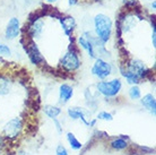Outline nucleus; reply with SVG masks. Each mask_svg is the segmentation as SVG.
<instances>
[{"mask_svg":"<svg viewBox=\"0 0 156 155\" xmlns=\"http://www.w3.org/2000/svg\"><path fill=\"white\" fill-rule=\"evenodd\" d=\"M113 24L109 16L104 14H98L94 18V34L104 44L108 43L112 35Z\"/></svg>","mask_w":156,"mask_h":155,"instance_id":"obj_1","label":"nucleus"},{"mask_svg":"<svg viewBox=\"0 0 156 155\" xmlns=\"http://www.w3.org/2000/svg\"><path fill=\"white\" fill-rule=\"evenodd\" d=\"M20 43L23 44V48L25 52L27 53V57L30 59V61L35 65V66H43L45 65V60H44V57H43L42 52L40 51L37 44L35 43L34 40H31L26 38V36H23V39L20 40Z\"/></svg>","mask_w":156,"mask_h":155,"instance_id":"obj_2","label":"nucleus"},{"mask_svg":"<svg viewBox=\"0 0 156 155\" xmlns=\"http://www.w3.org/2000/svg\"><path fill=\"white\" fill-rule=\"evenodd\" d=\"M80 59H79V50L68 49L66 53L60 59V67L63 73H74L77 71L80 67Z\"/></svg>","mask_w":156,"mask_h":155,"instance_id":"obj_3","label":"nucleus"},{"mask_svg":"<svg viewBox=\"0 0 156 155\" xmlns=\"http://www.w3.org/2000/svg\"><path fill=\"white\" fill-rule=\"evenodd\" d=\"M122 88V81L120 78H114L111 81H102L96 84V89L104 97H115Z\"/></svg>","mask_w":156,"mask_h":155,"instance_id":"obj_4","label":"nucleus"},{"mask_svg":"<svg viewBox=\"0 0 156 155\" xmlns=\"http://www.w3.org/2000/svg\"><path fill=\"white\" fill-rule=\"evenodd\" d=\"M120 66L125 67L126 69L129 70L130 73L135 74L136 76L140 78V81L147 79V78L152 75V70L147 68V66L144 62L137 59H130V60H126L123 63H121Z\"/></svg>","mask_w":156,"mask_h":155,"instance_id":"obj_5","label":"nucleus"},{"mask_svg":"<svg viewBox=\"0 0 156 155\" xmlns=\"http://www.w3.org/2000/svg\"><path fill=\"white\" fill-rule=\"evenodd\" d=\"M112 71H113L112 65L109 61L104 60L103 58L95 59V62H94L92 69H90L92 75L98 78V79H101V81H104L105 78L109 77L110 75L112 74Z\"/></svg>","mask_w":156,"mask_h":155,"instance_id":"obj_6","label":"nucleus"},{"mask_svg":"<svg viewBox=\"0 0 156 155\" xmlns=\"http://www.w3.org/2000/svg\"><path fill=\"white\" fill-rule=\"evenodd\" d=\"M23 130V120L20 118H12L4 127V136L8 139H16Z\"/></svg>","mask_w":156,"mask_h":155,"instance_id":"obj_7","label":"nucleus"},{"mask_svg":"<svg viewBox=\"0 0 156 155\" xmlns=\"http://www.w3.org/2000/svg\"><path fill=\"white\" fill-rule=\"evenodd\" d=\"M20 33V23L17 17H12L5 30V36L7 40L16 39Z\"/></svg>","mask_w":156,"mask_h":155,"instance_id":"obj_8","label":"nucleus"},{"mask_svg":"<svg viewBox=\"0 0 156 155\" xmlns=\"http://www.w3.org/2000/svg\"><path fill=\"white\" fill-rule=\"evenodd\" d=\"M68 117L73 120H82V122L86 126H90V120H87V117L90 116V112L85 111L83 108H69L67 110Z\"/></svg>","mask_w":156,"mask_h":155,"instance_id":"obj_9","label":"nucleus"},{"mask_svg":"<svg viewBox=\"0 0 156 155\" xmlns=\"http://www.w3.org/2000/svg\"><path fill=\"white\" fill-rule=\"evenodd\" d=\"M76 41H77L78 47L82 48L83 50H85L90 59H94V60H95V59L98 58V53H96L95 47H94L93 43L90 42L87 38H85L84 35H80V36H78L77 39H76Z\"/></svg>","mask_w":156,"mask_h":155,"instance_id":"obj_10","label":"nucleus"},{"mask_svg":"<svg viewBox=\"0 0 156 155\" xmlns=\"http://www.w3.org/2000/svg\"><path fill=\"white\" fill-rule=\"evenodd\" d=\"M58 20H59V22H60L61 27H62L63 33H65L67 36H71V35H73V32L75 31V28L77 26V23H76V20H75L74 17L61 15Z\"/></svg>","mask_w":156,"mask_h":155,"instance_id":"obj_11","label":"nucleus"},{"mask_svg":"<svg viewBox=\"0 0 156 155\" xmlns=\"http://www.w3.org/2000/svg\"><path fill=\"white\" fill-rule=\"evenodd\" d=\"M74 96V88L73 86L68 84H62L59 87V100L60 103L66 104L71 100V97Z\"/></svg>","mask_w":156,"mask_h":155,"instance_id":"obj_12","label":"nucleus"},{"mask_svg":"<svg viewBox=\"0 0 156 155\" xmlns=\"http://www.w3.org/2000/svg\"><path fill=\"white\" fill-rule=\"evenodd\" d=\"M140 103L149 113H152L153 116H155L156 113V100L155 96L153 94L148 93L140 97Z\"/></svg>","mask_w":156,"mask_h":155,"instance_id":"obj_13","label":"nucleus"},{"mask_svg":"<svg viewBox=\"0 0 156 155\" xmlns=\"http://www.w3.org/2000/svg\"><path fill=\"white\" fill-rule=\"evenodd\" d=\"M12 86V79L6 75L0 74V96L8 95Z\"/></svg>","mask_w":156,"mask_h":155,"instance_id":"obj_14","label":"nucleus"},{"mask_svg":"<svg viewBox=\"0 0 156 155\" xmlns=\"http://www.w3.org/2000/svg\"><path fill=\"white\" fill-rule=\"evenodd\" d=\"M110 146L111 148H113L115 151H125L129 147L128 140H126L125 138H122L121 136L115 137L110 142Z\"/></svg>","mask_w":156,"mask_h":155,"instance_id":"obj_15","label":"nucleus"},{"mask_svg":"<svg viewBox=\"0 0 156 155\" xmlns=\"http://www.w3.org/2000/svg\"><path fill=\"white\" fill-rule=\"evenodd\" d=\"M43 111L45 113V116H48L50 119H55L57 118L58 116L61 114V109L59 108V106H55V105H51V104H47L44 105V108H43Z\"/></svg>","mask_w":156,"mask_h":155,"instance_id":"obj_16","label":"nucleus"},{"mask_svg":"<svg viewBox=\"0 0 156 155\" xmlns=\"http://www.w3.org/2000/svg\"><path fill=\"white\" fill-rule=\"evenodd\" d=\"M67 142L71 150H74V151H80L83 148V144L78 140V138L73 132H67Z\"/></svg>","mask_w":156,"mask_h":155,"instance_id":"obj_17","label":"nucleus"},{"mask_svg":"<svg viewBox=\"0 0 156 155\" xmlns=\"http://www.w3.org/2000/svg\"><path fill=\"white\" fill-rule=\"evenodd\" d=\"M129 97L131 99V100H140L141 97V91L139 88V86L138 85H131V87L129 88Z\"/></svg>","mask_w":156,"mask_h":155,"instance_id":"obj_18","label":"nucleus"},{"mask_svg":"<svg viewBox=\"0 0 156 155\" xmlns=\"http://www.w3.org/2000/svg\"><path fill=\"white\" fill-rule=\"evenodd\" d=\"M131 150L135 151V153L138 155H143V154H151V153H154V148H149L146 147V146H138V145H135V146H131Z\"/></svg>","mask_w":156,"mask_h":155,"instance_id":"obj_19","label":"nucleus"},{"mask_svg":"<svg viewBox=\"0 0 156 155\" xmlns=\"http://www.w3.org/2000/svg\"><path fill=\"white\" fill-rule=\"evenodd\" d=\"M98 120H103V121H112L113 120V116L108 111H101L98 113Z\"/></svg>","mask_w":156,"mask_h":155,"instance_id":"obj_20","label":"nucleus"},{"mask_svg":"<svg viewBox=\"0 0 156 155\" xmlns=\"http://www.w3.org/2000/svg\"><path fill=\"white\" fill-rule=\"evenodd\" d=\"M12 54V50L10 48L6 45L5 43H0V56L2 57H9Z\"/></svg>","mask_w":156,"mask_h":155,"instance_id":"obj_21","label":"nucleus"},{"mask_svg":"<svg viewBox=\"0 0 156 155\" xmlns=\"http://www.w3.org/2000/svg\"><path fill=\"white\" fill-rule=\"evenodd\" d=\"M123 4L129 9H135V8L139 7V4L137 0H123Z\"/></svg>","mask_w":156,"mask_h":155,"instance_id":"obj_22","label":"nucleus"},{"mask_svg":"<svg viewBox=\"0 0 156 155\" xmlns=\"http://www.w3.org/2000/svg\"><path fill=\"white\" fill-rule=\"evenodd\" d=\"M55 155H69V153L63 145H58V147L55 150Z\"/></svg>","mask_w":156,"mask_h":155,"instance_id":"obj_23","label":"nucleus"},{"mask_svg":"<svg viewBox=\"0 0 156 155\" xmlns=\"http://www.w3.org/2000/svg\"><path fill=\"white\" fill-rule=\"evenodd\" d=\"M52 120H53V122H55V129L58 130L59 134H61V132H62V124H60V121H59L57 118L52 119Z\"/></svg>","mask_w":156,"mask_h":155,"instance_id":"obj_24","label":"nucleus"},{"mask_svg":"<svg viewBox=\"0 0 156 155\" xmlns=\"http://www.w3.org/2000/svg\"><path fill=\"white\" fill-rule=\"evenodd\" d=\"M79 2V0H68V4L69 6H76Z\"/></svg>","mask_w":156,"mask_h":155,"instance_id":"obj_25","label":"nucleus"},{"mask_svg":"<svg viewBox=\"0 0 156 155\" xmlns=\"http://www.w3.org/2000/svg\"><path fill=\"white\" fill-rule=\"evenodd\" d=\"M151 7H152L153 10H155V8H156V1H155V0H153V1H152V4H151Z\"/></svg>","mask_w":156,"mask_h":155,"instance_id":"obj_26","label":"nucleus"},{"mask_svg":"<svg viewBox=\"0 0 156 155\" xmlns=\"http://www.w3.org/2000/svg\"><path fill=\"white\" fill-rule=\"evenodd\" d=\"M49 4H53V2H55V1H58V0H47Z\"/></svg>","mask_w":156,"mask_h":155,"instance_id":"obj_27","label":"nucleus"},{"mask_svg":"<svg viewBox=\"0 0 156 155\" xmlns=\"http://www.w3.org/2000/svg\"><path fill=\"white\" fill-rule=\"evenodd\" d=\"M93 1H96V2H101V1H103V0H93Z\"/></svg>","mask_w":156,"mask_h":155,"instance_id":"obj_28","label":"nucleus"}]
</instances>
